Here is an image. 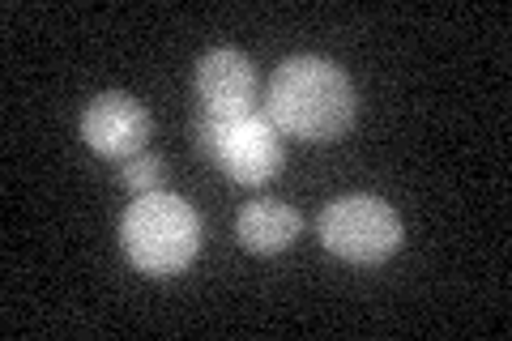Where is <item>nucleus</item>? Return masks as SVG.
Returning a JSON list of instances; mask_svg holds the SVG:
<instances>
[{
  "label": "nucleus",
  "mask_w": 512,
  "mask_h": 341,
  "mask_svg": "<svg viewBox=\"0 0 512 341\" xmlns=\"http://www.w3.org/2000/svg\"><path fill=\"white\" fill-rule=\"evenodd\" d=\"M201 214L175 192H150L124 209L120 248L146 278H175L201 252Z\"/></svg>",
  "instance_id": "2"
},
{
  "label": "nucleus",
  "mask_w": 512,
  "mask_h": 341,
  "mask_svg": "<svg viewBox=\"0 0 512 341\" xmlns=\"http://www.w3.org/2000/svg\"><path fill=\"white\" fill-rule=\"evenodd\" d=\"M265 116L278 124V133L295 141H338L359 116V94L350 86L346 69L325 56H291L269 77Z\"/></svg>",
  "instance_id": "1"
},
{
  "label": "nucleus",
  "mask_w": 512,
  "mask_h": 341,
  "mask_svg": "<svg viewBox=\"0 0 512 341\" xmlns=\"http://www.w3.org/2000/svg\"><path fill=\"white\" fill-rule=\"evenodd\" d=\"M82 137L99 158L124 162L141 150H150L154 116L146 111V103L133 99V94L103 90V94H94L82 111Z\"/></svg>",
  "instance_id": "5"
},
{
  "label": "nucleus",
  "mask_w": 512,
  "mask_h": 341,
  "mask_svg": "<svg viewBox=\"0 0 512 341\" xmlns=\"http://www.w3.org/2000/svg\"><path fill=\"white\" fill-rule=\"evenodd\" d=\"M316 231H320L325 252H333L338 261L359 265V269L384 265L406 239L397 209L380 197H367V192H350V197L329 201L320 209Z\"/></svg>",
  "instance_id": "3"
},
{
  "label": "nucleus",
  "mask_w": 512,
  "mask_h": 341,
  "mask_svg": "<svg viewBox=\"0 0 512 341\" xmlns=\"http://www.w3.org/2000/svg\"><path fill=\"white\" fill-rule=\"evenodd\" d=\"M214 162L244 188H261L282 171V133L265 116V107L244 111V116L222 120L218 116V141Z\"/></svg>",
  "instance_id": "4"
},
{
  "label": "nucleus",
  "mask_w": 512,
  "mask_h": 341,
  "mask_svg": "<svg viewBox=\"0 0 512 341\" xmlns=\"http://www.w3.org/2000/svg\"><path fill=\"white\" fill-rule=\"evenodd\" d=\"M120 180L128 192H137V197H150V192H167V158L154 154V150H141L133 158L120 162Z\"/></svg>",
  "instance_id": "8"
},
{
  "label": "nucleus",
  "mask_w": 512,
  "mask_h": 341,
  "mask_svg": "<svg viewBox=\"0 0 512 341\" xmlns=\"http://www.w3.org/2000/svg\"><path fill=\"white\" fill-rule=\"evenodd\" d=\"M299 231H303L299 209H291L286 201H274V197L248 201L244 209H239V218H235L239 243H244L248 252H256V256H278V252H286L299 239Z\"/></svg>",
  "instance_id": "7"
},
{
  "label": "nucleus",
  "mask_w": 512,
  "mask_h": 341,
  "mask_svg": "<svg viewBox=\"0 0 512 341\" xmlns=\"http://www.w3.org/2000/svg\"><path fill=\"white\" fill-rule=\"evenodd\" d=\"M197 94L201 107L231 120L256 111V69L239 47H214L197 60Z\"/></svg>",
  "instance_id": "6"
}]
</instances>
